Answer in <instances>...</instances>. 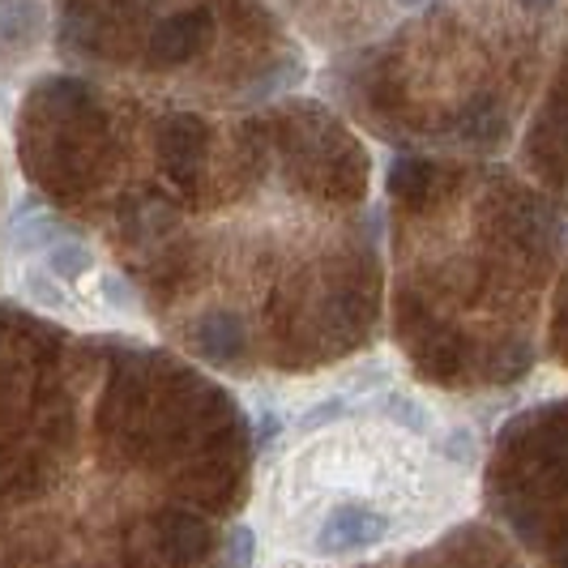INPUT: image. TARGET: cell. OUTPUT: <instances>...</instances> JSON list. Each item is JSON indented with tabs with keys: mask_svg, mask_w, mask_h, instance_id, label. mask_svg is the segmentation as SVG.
Returning a JSON list of instances; mask_svg holds the SVG:
<instances>
[{
	"mask_svg": "<svg viewBox=\"0 0 568 568\" xmlns=\"http://www.w3.org/2000/svg\"><path fill=\"white\" fill-rule=\"evenodd\" d=\"M253 539L261 568H364L454 530L484 445L454 402L385 355L261 398Z\"/></svg>",
	"mask_w": 568,
	"mask_h": 568,
	"instance_id": "cell-1",
	"label": "cell"
},
{
	"mask_svg": "<svg viewBox=\"0 0 568 568\" xmlns=\"http://www.w3.org/2000/svg\"><path fill=\"white\" fill-rule=\"evenodd\" d=\"M4 270L13 295L82 329H142V295L94 248L82 227L64 223L48 201L22 193L4 223Z\"/></svg>",
	"mask_w": 568,
	"mask_h": 568,
	"instance_id": "cell-2",
	"label": "cell"
},
{
	"mask_svg": "<svg viewBox=\"0 0 568 568\" xmlns=\"http://www.w3.org/2000/svg\"><path fill=\"white\" fill-rule=\"evenodd\" d=\"M521 4H526V9H547L551 0H521Z\"/></svg>",
	"mask_w": 568,
	"mask_h": 568,
	"instance_id": "cell-3",
	"label": "cell"
}]
</instances>
